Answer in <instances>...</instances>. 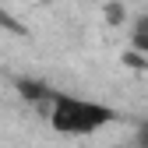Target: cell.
I'll return each instance as SVG.
<instances>
[{"label": "cell", "mask_w": 148, "mask_h": 148, "mask_svg": "<svg viewBox=\"0 0 148 148\" xmlns=\"http://www.w3.org/2000/svg\"><path fill=\"white\" fill-rule=\"evenodd\" d=\"M116 113L102 102H92V99H78V95H60L49 102V123L57 134L67 138H85V134H95L99 127L113 123Z\"/></svg>", "instance_id": "6da1fadb"}, {"label": "cell", "mask_w": 148, "mask_h": 148, "mask_svg": "<svg viewBox=\"0 0 148 148\" xmlns=\"http://www.w3.org/2000/svg\"><path fill=\"white\" fill-rule=\"evenodd\" d=\"M0 25H4V28H11V32H18V35L25 32L21 25H18V21H11V14H7V11H0Z\"/></svg>", "instance_id": "5b68a950"}, {"label": "cell", "mask_w": 148, "mask_h": 148, "mask_svg": "<svg viewBox=\"0 0 148 148\" xmlns=\"http://www.w3.org/2000/svg\"><path fill=\"white\" fill-rule=\"evenodd\" d=\"M138 148H148V120L138 123Z\"/></svg>", "instance_id": "8992f818"}, {"label": "cell", "mask_w": 148, "mask_h": 148, "mask_svg": "<svg viewBox=\"0 0 148 148\" xmlns=\"http://www.w3.org/2000/svg\"><path fill=\"white\" fill-rule=\"evenodd\" d=\"M102 18H106L109 25H123L131 14H127V7L120 4V0H109V4H102Z\"/></svg>", "instance_id": "277c9868"}, {"label": "cell", "mask_w": 148, "mask_h": 148, "mask_svg": "<svg viewBox=\"0 0 148 148\" xmlns=\"http://www.w3.org/2000/svg\"><path fill=\"white\" fill-rule=\"evenodd\" d=\"M131 49L148 53V14H141L134 21V28H131Z\"/></svg>", "instance_id": "3957f363"}, {"label": "cell", "mask_w": 148, "mask_h": 148, "mask_svg": "<svg viewBox=\"0 0 148 148\" xmlns=\"http://www.w3.org/2000/svg\"><path fill=\"white\" fill-rule=\"evenodd\" d=\"M18 85V92H21V95L28 99V102H53L57 99V92H53L46 81H32V78H18L14 81Z\"/></svg>", "instance_id": "7a4b0ae2"}, {"label": "cell", "mask_w": 148, "mask_h": 148, "mask_svg": "<svg viewBox=\"0 0 148 148\" xmlns=\"http://www.w3.org/2000/svg\"><path fill=\"white\" fill-rule=\"evenodd\" d=\"M113 148H127V145H113Z\"/></svg>", "instance_id": "52a82bcc"}]
</instances>
